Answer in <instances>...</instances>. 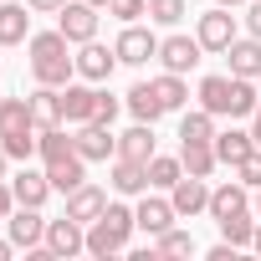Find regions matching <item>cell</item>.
Listing matches in <instances>:
<instances>
[{"instance_id": "cell-1", "label": "cell", "mask_w": 261, "mask_h": 261, "mask_svg": "<svg viewBox=\"0 0 261 261\" xmlns=\"http://www.w3.org/2000/svg\"><path fill=\"white\" fill-rule=\"evenodd\" d=\"M26 51H31V77L41 87H67L77 77V57H72V41L62 31H31Z\"/></svg>"}, {"instance_id": "cell-2", "label": "cell", "mask_w": 261, "mask_h": 261, "mask_svg": "<svg viewBox=\"0 0 261 261\" xmlns=\"http://www.w3.org/2000/svg\"><path fill=\"white\" fill-rule=\"evenodd\" d=\"M0 144H6L11 164H31V159H36V118H31V97H0Z\"/></svg>"}, {"instance_id": "cell-3", "label": "cell", "mask_w": 261, "mask_h": 261, "mask_svg": "<svg viewBox=\"0 0 261 261\" xmlns=\"http://www.w3.org/2000/svg\"><path fill=\"white\" fill-rule=\"evenodd\" d=\"M113 51H118V62H123V67H149V62L159 57V36H154L149 26H139V21H128V26L118 31Z\"/></svg>"}, {"instance_id": "cell-4", "label": "cell", "mask_w": 261, "mask_h": 261, "mask_svg": "<svg viewBox=\"0 0 261 261\" xmlns=\"http://www.w3.org/2000/svg\"><path fill=\"white\" fill-rule=\"evenodd\" d=\"M57 261H72V256H82L87 251V225L82 220H72V215H62V220H46V241H41Z\"/></svg>"}, {"instance_id": "cell-5", "label": "cell", "mask_w": 261, "mask_h": 261, "mask_svg": "<svg viewBox=\"0 0 261 261\" xmlns=\"http://www.w3.org/2000/svg\"><path fill=\"white\" fill-rule=\"evenodd\" d=\"M77 154L87 164H108L118 154V134H113V123H77V134H72Z\"/></svg>"}, {"instance_id": "cell-6", "label": "cell", "mask_w": 261, "mask_h": 261, "mask_svg": "<svg viewBox=\"0 0 261 261\" xmlns=\"http://www.w3.org/2000/svg\"><path fill=\"white\" fill-rule=\"evenodd\" d=\"M57 31H62L72 46L92 41V36H97V6H92V0H67V6L57 11Z\"/></svg>"}, {"instance_id": "cell-7", "label": "cell", "mask_w": 261, "mask_h": 261, "mask_svg": "<svg viewBox=\"0 0 261 261\" xmlns=\"http://www.w3.org/2000/svg\"><path fill=\"white\" fill-rule=\"evenodd\" d=\"M195 36H200V46H205V51L225 57V46L236 41V16H230V6H215V11H205V16L195 21Z\"/></svg>"}, {"instance_id": "cell-8", "label": "cell", "mask_w": 261, "mask_h": 261, "mask_svg": "<svg viewBox=\"0 0 261 261\" xmlns=\"http://www.w3.org/2000/svg\"><path fill=\"white\" fill-rule=\"evenodd\" d=\"M6 236L16 241V251H36V246L46 241V215H41L36 205H16V210L6 215Z\"/></svg>"}, {"instance_id": "cell-9", "label": "cell", "mask_w": 261, "mask_h": 261, "mask_svg": "<svg viewBox=\"0 0 261 261\" xmlns=\"http://www.w3.org/2000/svg\"><path fill=\"white\" fill-rule=\"evenodd\" d=\"M200 57H205V46H200V36H164L159 41V67L164 72H195L200 67Z\"/></svg>"}, {"instance_id": "cell-10", "label": "cell", "mask_w": 261, "mask_h": 261, "mask_svg": "<svg viewBox=\"0 0 261 261\" xmlns=\"http://www.w3.org/2000/svg\"><path fill=\"white\" fill-rule=\"evenodd\" d=\"M113 67H118V51H113V46H102L97 36L77 46V77H82V82H108V77H113Z\"/></svg>"}, {"instance_id": "cell-11", "label": "cell", "mask_w": 261, "mask_h": 261, "mask_svg": "<svg viewBox=\"0 0 261 261\" xmlns=\"http://www.w3.org/2000/svg\"><path fill=\"white\" fill-rule=\"evenodd\" d=\"M11 190H16V205H36V210L57 195L46 169H31V164H21V174H11Z\"/></svg>"}, {"instance_id": "cell-12", "label": "cell", "mask_w": 261, "mask_h": 261, "mask_svg": "<svg viewBox=\"0 0 261 261\" xmlns=\"http://www.w3.org/2000/svg\"><path fill=\"white\" fill-rule=\"evenodd\" d=\"M169 200H174V210H179V220H195L200 210H210V185L200 179V174H185L174 190H169Z\"/></svg>"}, {"instance_id": "cell-13", "label": "cell", "mask_w": 261, "mask_h": 261, "mask_svg": "<svg viewBox=\"0 0 261 261\" xmlns=\"http://www.w3.org/2000/svg\"><path fill=\"white\" fill-rule=\"evenodd\" d=\"M134 215H139V230H149V236H164V230L179 220L174 200H159V195H149V190H144V200L134 205Z\"/></svg>"}, {"instance_id": "cell-14", "label": "cell", "mask_w": 261, "mask_h": 261, "mask_svg": "<svg viewBox=\"0 0 261 261\" xmlns=\"http://www.w3.org/2000/svg\"><path fill=\"white\" fill-rule=\"evenodd\" d=\"M31 6H16V0H0V46H21L31 41Z\"/></svg>"}, {"instance_id": "cell-15", "label": "cell", "mask_w": 261, "mask_h": 261, "mask_svg": "<svg viewBox=\"0 0 261 261\" xmlns=\"http://www.w3.org/2000/svg\"><path fill=\"white\" fill-rule=\"evenodd\" d=\"M97 113V87L92 82H67L62 87V118L67 123H92Z\"/></svg>"}, {"instance_id": "cell-16", "label": "cell", "mask_w": 261, "mask_h": 261, "mask_svg": "<svg viewBox=\"0 0 261 261\" xmlns=\"http://www.w3.org/2000/svg\"><path fill=\"white\" fill-rule=\"evenodd\" d=\"M225 62H230V77H261V36H236L225 46Z\"/></svg>"}, {"instance_id": "cell-17", "label": "cell", "mask_w": 261, "mask_h": 261, "mask_svg": "<svg viewBox=\"0 0 261 261\" xmlns=\"http://www.w3.org/2000/svg\"><path fill=\"white\" fill-rule=\"evenodd\" d=\"M108 185H113L118 195H144V190H149V164L113 154V174H108Z\"/></svg>"}, {"instance_id": "cell-18", "label": "cell", "mask_w": 261, "mask_h": 261, "mask_svg": "<svg viewBox=\"0 0 261 261\" xmlns=\"http://www.w3.org/2000/svg\"><path fill=\"white\" fill-rule=\"evenodd\" d=\"M123 108L128 113H134L139 123H159L169 108H164V97L154 92V82H134V87H128V97H123Z\"/></svg>"}, {"instance_id": "cell-19", "label": "cell", "mask_w": 261, "mask_h": 261, "mask_svg": "<svg viewBox=\"0 0 261 261\" xmlns=\"http://www.w3.org/2000/svg\"><path fill=\"white\" fill-rule=\"evenodd\" d=\"M46 179H51V190H57V195H72L77 185H87V159H82V154L51 159V164H46Z\"/></svg>"}, {"instance_id": "cell-20", "label": "cell", "mask_w": 261, "mask_h": 261, "mask_svg": "<svg viewBox=\"0 0 261 261\" xmlns=\"http://www.w3.org/2000/svg\"><path fill=\"white\" fill-rule=\"evenodd\" d=\"M102 210H108V190H97V185H77V190L67 195V215L82 220V225H92Z\"/></svg>"}, {"instance_id": "cell-21", "label": "cell", "mask_w": 261, "mask_h": 261, "mask_svg": "<svg viewBox=\"0 0 261 261\" xmlns=\"http://www.w3.org/2000/svg\"><path fill=\"white\" fill-rule=\"evenodd\" d=\"M123 251H128V236H123V230H113V225L97 215V220L87 225V256L108 261V256H123Z\"/></svg>"}, {"instance_id": "cell-22", "label": "cell", "mask_w": 261, "mask_h": 261, "mask_svg": "<svg viewBox=\"0 0 261 261\" xmlns=\"http://www.w3.org/2000/svg\"><path fill=\"white\" fill-rule=\"evenodd\" d=\"M118 154L149 164V159L159 154V149H154V123H139V118H134V128H128V134H118Z\"/></svg>"}, {"instance_id": "cell-23", "label": "cell", "mask_w": 261, "mask_h": 261, "mask_svg": "<svg viewBox=\"0 0 261 261\" xmlns=\"http://www.w3.org/2000/svg\"><path fill=\"white\" fill-rule=\"evenodd\" d=\"M236 210H251V190L241 185V179H230V185H220V190H210V220H225V215H236Z\"/></svg>"}, {"instance_id": "cell-24", "label": "cell", "mask_w": 261, "mask_h": 261, "mask_svg": "<svg viewBox=\"0 0 261 261\" xmlns=\"http://www.w3.org/2000/svg\"><path fill=\"white\" fill-rule=\"evenodd\" d=\"M31 118H36V134H41V128L67 123V118H62V87H41V82H36V92H31Z\"/></svg>"}, {"instance_id": "cell-25", "label": "cell", "mask_w": 261, "mask_h": 261, "mask_svg": "<svg viewBox=\"0 0 261 261\" xmlns=\"http://www.w3.org/2000/svg\"><path fill=\"white\" fill-rule=\"evenodd\" d=\"M230 87H236V77L225 72H215V77H200V108H210L215 118H230Z\"/></svg>"}, {"instance_id": "cell-26", "label": "cell", "mask_w": 261, "mask_h": 261, "mask_svg": "<svg viewBox=\"0 0 261 261\" xmlns=\"http://www.w3.org/2000/svg\"><path fill=\"white\" fill-rule=\"evenodd\" d=\"M251 149H256L251 128H225V134H215V159H220V164H230V169H236Z\"/></svg>"}, {"instance_id": "cell-27", "label": "cell", "mask_w": 261, "mask_h": 261, "mask_svg": "<svg viewBox=\"0 0 261 261\" xmlns=\"http://www.w3.org/2000/svg\"><path fill=\"white\" fill-rule=\"evenodd\" d=\"M215 134H220V128H215V113L210 108H190L179 118V144H210Z\"/></svg>"}, {"instance_id": "cell-28", "label": "cell", "mask_w": 261, "mask_h": 261, "mask_svg": "<svg viewBox=\"0 0 261 261\" xmlns=\"http://www.w3.org/2000/svg\"><path fill=\"white\" fill-rule=\"evenodd\" d=\"M179 164H185V174L210 179V174L220 169V159H215V139H210V144H179Z\"/></svg>"}, {"instance_id": "cell-29", "label": "cell", "mask_w": 261, "mask_h": 261, "mask_svg": "<svg viewBox=\"0 0 261 261\" xmlns=\"http://www.w3.org/2000/svg\"><path fill=\"white\" fill-rule=\"evenodd\" d=\"M36 154H41V164H51V159H67V154H77V144H72V134L57 123V128H41L36 134Z\"/></svg>"}, {"instance_id": "cell-30", "label": "cell", "mask_w": 261, "mask_h": 261, "mask_svg": "<svg viewBox=\"0 0 261 261\" xmlns=\"http://www.w3.org/2000/svg\"><path fill=\"white\" fill-rule=\"evenodd\" d=\"M154 92L164 97V108H169V113H185V108H190V82H185L179 72H164V77H154Z\"/></svg>"}, {"instance_id": "cell-31", "label": "cell", "mask_w": 261, "mask_h": 261, "mask_svg": "<svg viewBox=\"0 0 261 261\" xmlns=\"http://www.w3.org/2000/svg\"><path fill=\"white\" fill-rule=\"evenodd\" d=\"M185 179V164L179 159H169V154H154L149 159V190H174Z\"/></svg>"}, {"instance_id": "cell-32", "label": "cell", "mask_w": 261, "mask_h": 261, "mask_svg": "<svg viewBox=\"0 0 261 261\" xmlns=\"http://www.w3.org/2000/svg\"><path fill=\"white\" fill-rule=\"evenodd\" d=\"M215 225H220V241H230L236 251H241V246H251V236H256L251 210H236V215H225V220H215Z\"/></svg>"}, {"instance_id": "cell-33", "label": "cell", "mask_w": 261, "mask_h": 261, "mask_svg": "<svg viewBox=\"0 0 261 261\" xmlns=\"http://www.w3.org/2000/svg\"><path fill=\"white\" fill-rule=\"evenodd\" d=\"M256 102H261L256 77H236V87H230V118H251V113H256Z\"/></svg>"}, {"instance_id": "cell-34", "label": "cell", "mask_w": 261, "mask_h": 261, "mask_svg": "<svg viewBox=\"0 0 261 261\" xmlns=\"http://www.w3.org/2000/svg\"><path fill=\"white\" fill-rule=\"evenodd\" d=\"M154 251L159 256H195V236L179 230V225H169L164 236H154Z\"/></svg>"}, {"instance_id": "cell-35", "label": "cell", "mask_w": 261, "mask_h": 261, "mask_svg": "<svg viewBox=\"0 0 261 261\" xmlns=\"http://www.w3.org/2000/svg\"><path fill=\"white\" fill-rule=\"evenodd\" d=\"M190 16V0H149V21H159V26H179Z\"/></svg>"}, {"instance_id": "cell-36", "label": "cell", "mask_w": 261, "mask_h": 261, "mask_svg": "<svg viewBox=\"0 0 261 261\" xmlns=\"http://www.w3.org/2000/svg\"><path fill=\"white\" fill-rule=\"evenodd\" d=\"M230 174H236L246 190H261V149H251V154H246V159H241Z\"/></svg>"}, {"instance_id": "cell-37", "label": "cell", "mask_w": 261, "mask_h": 261, "mask_svg": "<svg viewBox=\"0 0 261 261\" xmlns=\"http://www.w3.org/2000/svg\"><path fill=\"white\" fill-rule=\"evenodd\" d=\"M108 11L128 26V21H139V16H149V0H108Z\"/></svg>"}, {"instance_id": "cell-38", "label": "cell", "mask_w": 261, "mask_h": 261, "mask_svg": "<svg viewBox=\"0 0 261 261\" xmlns=\"http://www.w3.org/2000/svg\"><path fill=\"white\" fill-rule=\"evenodd\" d=\"M118 108H123V102H118L113 92H102V87H97V113H92V123H113V118H118Z\"/></svg>"}, {"instance_id": "cell-39", "label": "cell", "mask_w": 261, "mask_h": 261, "mask_svg": "<svg viewBox=\"0 0 261 261\" xmlns=\"http://www.w3.org/2000/svg\"><path fill=\"white\" fill-rule=\"evenodd\" d=\"M11 210H16V190H11V179H0V225H6Z\"/></svg>"}, {"instance_id": "cell-40", "label": "cell", "mask_w": 261, "mask_h": 261, "mask_svg": "<svg viewBox=\"0 0 261 261\" xmlns=\"http://www.w3.org/2000/svg\"><path fill=\"white\" fill-rule=\"evenodd\" d=\"M26 6H31V11H36V16H57V11H62V6H67V0H26Z\"/></svg>"}, {"instance_id": "cell-41", "label": "cell", "mask_w": 261, "mask_h": 261, "mask_svg": "<svg viewBox=\"0 0 261 261\" xmlns=\"http://www.w3.org/2000/svg\"><path fill=\"white\" fill-rule=\"evenodd\" d=\"M246 31H251V36H261V0H256V6L246 11Z\"/></svg>"}, {"instance_id": "cell-42", "label": "cell", "mask_w": 261, "mask_h": 261, "mask_svg": "<svg viewBox=\"0 0 261 261\" xmlns=\"http://www.w3.org/2000/svg\"><path fill=\"white\" fill-rule=\"evenodd\" d=\"M210 261H236V246H230V241H220V246H210Z\"/></svg>"}, {"instance_id": "cell-43", "label": "cell", "mask_w": 261, "mask_h": 261, "mask_svg": "<svg viewBox=\"0 0 261 261\" xmlns=\"http://www.w3.org/2000/svg\"><path fill=\"white\" fill-rule=\"evenodd\" d=\"M251 139H256V149H261V102H256V113H251Z\"/></svg>"}, {"instance_id": "cell-44", "label": "cell", "mask_w": 261, "mask_h": 261, "mask_svg": "<svg viewBox=\"0 0 261 261\" xmlns=\"http://www.w3.org/2000/svg\"><path fill=\"white\" fill-rule=\"evenodd\" d=\"M11 256H16V241L6 236V241H0V261H11Z\"/></svg>"}, {"instance_id": "cell-45", "label": "cell", "mask_w": 261, "mask_h": 261, "mask_svg": "<svg viewBox=\"0 0 261 261\" xmlns=\"http://www.w3.org/2000/svg\"><path fill=\"white\" fill-rule=\"evenodd\" d=\"M251 251L261 256V220H256V236H251Z\"/></svg>"}, {"instance_id": "cell-46", "label": "cell", "mask_w": 261, "mask_h": 261, "mask_svg": "<svg viewBox=\"0 0 261 261\" xmlns=\"http://www.w3.org/2000/svg\"><path fill=\"white\" fill-rule=\"evenodd\" d=\"M6 164H11V154H6V144H0V179H6Z\"/></svg>"}, {"instance_id": "cell-47", "label": "cell", "mask_w": 261, "mask_h": 261, "mask_svg": "<svg viewBox=\"0 0 261 261\" xmlns=\"http://www.w3.org/2000/svg\"><path fill=\"white\" fill-rule=\"evenodd\" d=\"M215 6H230V11H236V6H246V0H215Z\"/></svg>"}, {"instance_id": "cell-48", "label": "cell", "mask_w": 261, "mask_h": 261, "mask_svg": "<svg viewBox=\"0 0 261 261\" xmlns=\"http://www.w3.org/2000/svg\"><path fill=\"white\" fill-rule=\"evenodd\" d=\"M251 205H256V215H261V190H256V200H251Z\"/></svg>"}, {"instance_id": "cell-49", "label": "cell", "mask_w": 261, "mask_h": 261, "mask_svg": "<svg viewBox=\"0 0 261 261\" xmlns=\"http://www.w3.org/2000/svg\"><path fill=\"white\" fill-rule=\"evenodd\" d=\"M92 6H97V11H108V0H92Z\"/></svg>"}]
</instances>
